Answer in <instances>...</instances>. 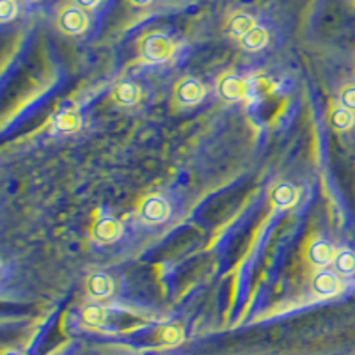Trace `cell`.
I'll return each mask as SVG.
<instances>
[{
    "label": "cell",
    "instance_id": "obj_1",
    "mask_svg": "<svg viewBox=\"0 0 355 355\" xmlns=\"http://www.w3.org/2000/svg\"><path fill=\"white\" fill-rule=\"evenodd\" d=\"M174 43L171 37L160 33L146 34L139 41V55L146 62H166L174 55Z\"/></svg>",
    "mask_w": 355,
    "mask_h": 355
},
{
    "label": "cell",
    "instance_id": "obj_2",
    "mask_svg": "<svg viewBox=\"0 0 355 355\" xmlns=\"http://www.w3.org/2000/svg\"><path fill=\"white\" fill-rule=\"evenodd\" d=\"M57 27L68 36H78V34L85 33L89 27L87 12L78 6H66L57 17Z\"/></svg>",
    "mask_w": 355,
    "mask_h": 355
},
{
    "label": "cell",
    "instance_id": "obj_3",
    "mask_svg": "<svg viewBox=\"0 0 355 355\" xmlns=\"http://www.w3.org/2000/svg\"><path fill=\"white\" fill-rule=\"evenodd\" d=\"M206 96V87L198 80V78L187 77L182 78L174 85V101L178 105L192 107L201 103L202 98Z\"/></svg>",
    "mask_w": 355,
    "mask_h": 355
},
{
    "label": "cell",
    "instance_id": "obj_4",
    "mask_svg": "<svg viewBox=\"0 0 355 355\" xmlns=\"http://www.w3.org/2000/svg\"><path fill=\"white\" fill-rule=\"evenodd\" d=\"M169 202L157 194L148 196L139 205V217H141V220L148 222V224H160V222L169 218Z\"/></svg>",
    "mask_w": 355,
    "mask_h": 355
},
{
    "label": "cell",
    "instance_id": "obj_5",
    "mask_svg": "<svg viewBox=\"0 0 355 355\" xmlns=\"http://www.w3.org/2000/svg\"><path fill=\"white\" fill-rule=\"evenodd\" d=\"M311 288H313V293L320 299H329V297H334L339 291L343 290V283L341 279L331 270H318L315 275H313V283H311Z\"/></svg>",
    "mask_w": 355,
    "mask_h": 355
},
{
    "label": "cell",
    "instance_id": "obj_6",
    "mask_svg": "<svg viewBox=\"0 0 355 355\" xmlns=\"http://www.w3.org/2000/svg\"><path fill=\"white\" fill-rule=\"evenodd\" d=\"M217 91L222 100L226 101H242L247 94V84L242 77L226 73L217 82Z\"/></svg>",
    "mask_w": 355,
    "mask_h": 355
},
{
    "label": "cell",
    "instance_id": "obj_7",
    "mask_svg": "<svg viewBox=\"0 0 355 355\" xmlns=\"http://www.w3.org/2000/svg\"><path fill=\"white\" fill-rule=\"evenodd\" d=\"M123 234L121 220L114 217H101L94 222L93 226V239L98 243H112L119 240Z\"/></svg>",
    "mask_w": 355,
    "mask_h": 355
},
{
    "label": "cell",
    "instance_id": "obj_8",
    "mask_svg": "<svg viewBox=\"0 0 355 355\" xmlns=\"http://www.w3.org/2000/svg\"><path fill=\"white\" fill-rule=\"evenodd\" d=\"M334 247L329 242H325V240H313V242L307 245L306 258L311 265L325 266L329 265V263H334Z\"/></svg>",
    "mask_w": 355,
    "mask_h": 355
},
{
    "label": "cell",
    "instance_id": "obj_9",
    "mask_svg": "<svg viewBox=\"0 0 355 355\" xmlns=\"http://www.w3.org/2000/svg\"><path fill=\"white\" fill-rule=\"evenodd\" d=\"M297 201H299V189L295 185H291V183H277V185L270 190V202L275 208L288 210V208L297 205Z\"/></svg>",
    "mask_w": 355,
    "mask_h": 355
},
{
    "label": "cell",
    "instance_id": "obj_10",
    "mask_svg": "<svg viewBox=\"0 0 355 355\" xmlns=\"http://www.w3.org/2000/svg\"><path fill=\"white\" fill-rule=\"evenodd\" d=\"M87 295L89 297H93V299H107V297H110L114 291V281L110 279V275L107 274H101V272H98V274H91L87 277Z\"/></svg>",
    "mask_w": 355,
    "mask_h": 355
},
{
    "label": "cell",
    "instance_id": "obj_11",
    "mask_svg": "<svg viewBox=\"0 0 355 355\" xmlns=\"http://www.w3.org/2000/svg\"><path fill=\"white\" fill-rule=\"evenodd\" d=\"M112 98L117 105L132 107L141 100V87L137 84H133V82H119L114 87Z\"/></svg>",
    "mask_w": 355,
    "mask_h": 355
},
{
    "label": "cell",
    "instance_id": "obj_12",
    "mask_svg": "<svg viewBox=\"0 0 355 355\" xmlns=\"http://www.w3.org/2000/svg\"><path fill=\"white\" fill-rule=\"evenodd\" d=\"M329 125L336 132H347L354 126V112L343 105H332L329 110Z\"/></svg>",
    "mask_w": 355,
    "mask_h": 355
},
{
    "label": "cell",
    "instance_id": "obj_13",
    "mask_svg": "<svg viewBox=\"0 0 355 355\" xmlns=\"http://www.w3.org/2000/svg\"><path fill=\"white\" fill-rule=\"evenodd\" d=\"M252 27H256L254 18L247 12H234L227 20V33H230V36L239 37V40H242Z\"/></svg>",
    "mask_w": 355,
    "mask_h": 355
},
{
    "label": "cell",
    "instance_id": "obj_14",
    "mask_svg": "<svg viewBox=\"0 0 355 355\" xmlns=\"http://www.w3.org/2000/svg\"><path fill=\"white\" fill-rule=\"evenodd\" d=\"M268 43V33L263 27H252L245 36L240 40V46L247 52H258V50L265 49Z\"/></svg>",
    "mask_w": 355,
    "mask_h": 355
},
{
    "label": "cell",
    "instance_id": "obj_15",
    "mask_svg": "<svg viewBox=\"0 0 355 355\" xmlns=\"http://www.w3.org/2000/svg\"><path fill=\"white\" fill-rule=\"evenodd\" d=\"M52 125L57 132L73 133L80 130V116L73 110H62L57 116L52 117Z\"/></svg>",
    "mask_w": 355,
    "mask_h": 355
},
{
    "label": "cell",
    "instance_id": "obj_16",
    "mask_svg": "<svg viewBox=\"0 0 355 355\" xmlns=\"http://www.w3.org/2000/svg\"><path fill=\"white\" fill-rule=\"evenodd\" d=\"M336 270L341 275H354L355 274V252L350 249L336 250L334 256Z\"/></svg>",
    "mask_w": 355,
    "mask_h": 355
},
{
    "label": "cell",
    "instance_id": "obj_17",
    "mask_svg": "<svg viewBox=\"0 0 355 355\" xmlns=\"http://www.w3.org/2000/svg\"><path fill=\"white\" fill-rule=\"evenodd\" d=\"M82 320H84V323L89 325V327H100L107 320V309L103 306H100V304H91L82 313Z\"/></svg>",
    "mask_w": 355,
    "mask_h": 355
},
{
    "label": "cell",
    "instance_id": "obj_18",
    "mask_svg": "<svg viewBox=\"0 0 355 355\" xmlns=\"http://www.w3.org/2000/svg\"><path fill=\"white\" fill-rule=\"evenodd\" d=\"M160 339L162 343L166 345H178L182 341V329L178 325H167V327L160 329Z\"/></svg>",
    "mask_w": 355,
    "mask_h": 355
},
{
    "label": "cell",
    "instance_id": "obj_19",
    "mask_svg": "<svg viewBox=\"0 0 355 355\" xmlns=\"http://www.w3.org/2000/svg\"><path fill=\"white\" fill-rule=\"evenodd\" d=\"M18 15L17 0H0V20L8 24V21L15 20Z\"/></svg>",
    "mask_w": 355,
    "mask_h": 355
},
{
    "label": "cell",
    "instance_id": "obj_20",
    "mask_svg": "<svg viewBox=\"0 0 355 355\" xmlns=\"http://www.w3.org/2000/svg\"><path fill=\"white\" fill-rule=\"evenodd\" d=\"M341 105L355 112V84H348L341 89Z\"/></svg>",
    "mask_w": 355,
    "mask_h": 355
},
{
    "label": "cell",
    "instance_id": "obj_21",
    "mask_svg": "<svg viewBox=\"0 0 355 355\" xmlns=\"http://www.w3.org/2000/svg\"><path fill=\"white\" fill-rule=\"evenodd\" d=\"M73 2H75V6H78V8H82V9H85V11H87V9L96 8L101 0H73Z\"/></svg>",
    "mask_w": 355,
    "mask_h": 355
},
{
    "label": "cell",
    "instance_id": "obj_22",
    "mask_svg": "<svg viewBox=\"0 0 355 355\" xmlns=\"http://www.w3.org/2000/svg\"><path fill=\"white\" fill-rule=\"evenodd\" d=\"M132 6H137V8H146V6H150L153 0H128Z\"/></svg>",
    "mask_w": 355,
    "mask_h": 355
},
{
    "label": "cell",
    "instance_id": "obj_23",
    "mask_svg": "<svg viewBox=\"0 0 355 355\" xmlns=\"http://www.w3.org/2000/svg\"><path fill=\"white\" fill-rule=\"evenodd\" d=\"M2 355H24V354H20V352H17V350H8V352H4Z\"/></svg>",
    "mask_w": 355,
    "mask_h": 355
},
{
    "label": "cell",
    "instance_id": "obj_24",
    "mask_svg": "<svg viewBox=\"0 0 355 355\" xmlns=\"http://www.w3.org/2000/svg\"><path fill=\"white\" fill-rule=\"evenodd\" d=\"M354 4H355V0H354Z\"/></svg>",
    "mask_w": 355,
    "mask_h": 355
}]
</instances>
